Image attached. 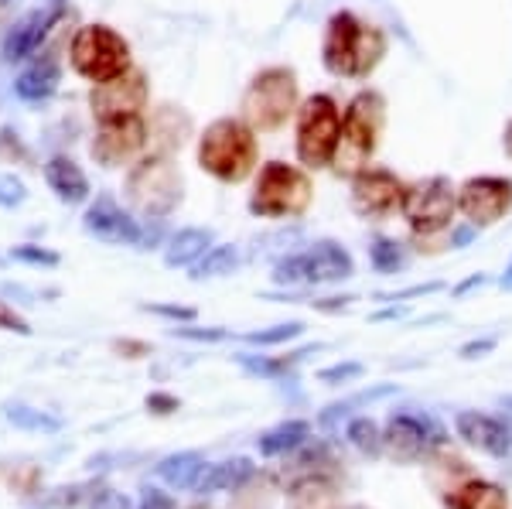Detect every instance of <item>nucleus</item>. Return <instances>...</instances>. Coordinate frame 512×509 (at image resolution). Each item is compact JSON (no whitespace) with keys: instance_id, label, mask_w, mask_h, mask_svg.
I'll use <instances>...</instances> for the list:
<instances>
[{"instance_id":"1","label":"nucleus","mask_w":512,"mask_h":509,"mask_svg":"<svg viewBox=\"0 0 512 509\" xmlns=\"http://www.w3.org/2000/svg\"><path fill=\"white\" fill-rule=\"evenodd\" d=\"M386 35L376 24L359 21L352 11L332 14L321 41V62L338 79H369V72L383 62Z\"/></svg>"},{"instance_id":"2","label":"nucleus","mask_w":512,"mask_h":509,"mask_svg":"<svg viewBox=\"0 0 512 509\" xmlns=\"http://www.w3.org/2000/svg\"><path fill=\"white\" fill-rule=\"evenodd\" d=\"M198 164L226 185L246 182L256 168V130L236 117L209 123L198 141Z\"/></svg>"},{"instance_id":"3","label":"nucleus","mask_w":512,"mask_h":509,"mask_svg":"<svg viewBox=\"0 0 512 509\" xmlns=\"http://www.w3.org/2000/svg\"><path fill=\"white\" fill-rule=\"evenodd\" d=\"M315 188L301 168L284 161H270L260 168L250 195V212L260 219H294L308 212Z\"/></svg>"},{"instance_id":"4","label":"nucleus","mask_w":512,"mask_h":509,"mask_svg":"<svg viewBox=\"0 0 512 509\" xmlns=\"http://www.w3.org/2000/svg\"><path fill=\"white\" fill-rule=\"evenodd\" d=\"M243 120L253 130H277L297 113V76L287 65H270L243 93Z\"/></svg>"},{"instance_id":"5","label":"nucleus","mask_w":512,"mask_h":509,"mask_svg":"<svg viewBox=\"0 0 512 509\" xmlns=\"http://www.w3.org/2000/svg\"><path fill=\"white\" fill-rule=\"evenodd\" d=\"M342 144V110L328 93L308 96L297 106V158L304 168H328Z\"/></svg>"},{"instance_id":"6","label":"nucleus","mask_w":512,"mask_h":509,"mask_svg":"<svg viewBox=\"0 0 512 509\" xmlns=\"http://www.w3.org/2000/svg\"><path fill=\"white\" fill-rule=\"evenodd\" d=\"M383 127H386L383 93H376V89H359L342 113V144H338V151H335V161L349 158V168L362 171L366 168V158L376 151Z\"/></svg>"},{"instance_id":"7","label":"nucleus","mask_w":512,"mask_h":509,"mask_svg":"<svg viewBox=\"0 0 512 509\" xmlns=\"http://www.w3.org/2000/svg\"><path fill=\"white\" fill-rule=\"evenodd\" d=\"M123 192H127V202L134 205L140 216L164 219L181 202V175L164 154H154V158H144L130 168Z\"/></svg>"},{"instance_id":"8","label":"nucleus","mask_w":512,"mask_h":509,"mask_svg":"<svg viewBox=\"0 0 512 509\" xmlns=\"http://www.w3.org/2000/svg\"><path fill=\"white\" fill-rule=\"evenodd\" d=\"M352 274H355L352 253L335 240L311 243L308 250L291 253V257L277 260L274 267L277 284H304V287L338 284V281H349Z\"/></svg>"},{"instance_id":"9","label":"nucleus","mask_w":512,"mask_h":509,"mask_svg":"<svg viewBox=\"0 0 512 509\" xmlns=\"http://www.w3.org/2000/svg\"><path fill=\"white\" fill-rule=\"evenodd\" d=\"M72 65L89 82L117 79L130 69V45L106 24H86L72 38Z\"/></svg>"},{"instance_id":"10","label":"nucleus","mask_w":512,"mask_h":509,"mask_svg":"<svg viewBox=\"0 0 512 509\" xmlns=\"http://www.w3.org/2000/svg\"><path fill=\"white\" fill-rule=\"evenodd\" d=\"M400 212L417 236L444 233V229L451 226L454 212H458V188H454L444 175L420 178V182L407 185Z\"/></svg>"},{"instance_id":"11","label":"nucleus","mask_w":512,"mask_h":509,"mask_svg":"<svg viewBox=\"0 0 512 509\" xmlns=\"http://www.w3.org/2000/svg\"><path fill=\"white\" fill-rule=\"evenodd\" d=\"M437 445H444V428L434 417H420V414H393L386 421L383 431V448L390 451V458L396 462H420L427 458Z\"/></svg>"},{"instance_id":"12","label":"nucleus","mask_w":512,"mask_h":509,"mask_svg":"<svg viewBox=\"0 0 512 509\" xmlns=\"http://www.w3.org/2000/svg\"><path fill=\"white\" fill-rule=\"evenodd\" d=\"M407 185L393 175L390 168H373L366 164L352 175V209L362 219H386L403 205Z\"/></svg>"},{"instance_id":"13","label":"nucleus","mask_w":512,"mask_h":509,"mask_svg":"<svg viewBox=\"0 0 512 509\" xmlns=\"http://www.w3.org/2000/svg\"><path fill=\"white\" fill-rule=\"evenodd\" d=\"M458 209L475 229L495 226L512 209V182L502 175H478L458 188Z\"/></svg>"},{"instance_id":"14","label":"nucleus","mask_w":512,"mask_h":509,"mask_svg":"<svg viewBox=\"0 0 512 509\" xmlns=\"http://www.w3.org/2000/svg\"><path fill=\"white\" fill-rule=\"evenodd\" d=\"M147 103V76L140 69H127L117 79L96 82L93 93H89V106H93V117L103 120H123L137 117Z\"/></svg>"},{"instance_id":"15","label":"nucleus","mask_w":512,"mask_h":509,"mask_svg":"<svg viewBox=\"0 0 512 509\" xmlns=\"http://www.w3.org/2000/svg\"><path fill=\"white\" fill-rule=\"evenodd\" d=\"M147 144V127L140 117L123 120H103L93 137V158L103 168H120V164L134 161Z\"/></svg>"},{"instance_id":"16","label":"nucleus","mask_w":512,"mask_h":509,"mask_svg":"<svg viewBox=\"0 0 512 509\" xmlns=\"http://www.w3.org/2000/svg\"><path fill=\"white\" fill-rule=\"evenodd\" d=\"M82 226H86V233L96 236L99 243L134 246V243L144 240L137 219L130 216V212H123L110 195H99V199L89 205L86 216H82Z\"/></svg>"},{"instance_id":"17","label":"nucleus","mask_w":512,"mask_h":509,"mask_svg":"<svg viewBox=\"0 0 512 509\" xmlns=\"http://www.w3.org/2000/svg\"><path fill=\"white\" fill-rule=\"evenodd\" d=\"M454 428H458V438H465L468 445L485 451V455L506 458L512 451V428L506 421L492 414H478V410H461L454 417Z\"/></svg>"},{"instance_id":"18","label":"nucleus","mask_w":512,"mask_h":509,"mask_svg":"<svg viewBox=\"0 0 512 509\" xmlns=\"http://www.w3.org/2000/svg\"><path fill=\"white\" fill-rule=\"evenodd\" d=\"M45 182L59 195V202H69V205H79L89 199V178L82 175V168L72 158H52L45 164Z\"/></svg>"},{"instance_id":"19","label":"nucleus","mask_w":512,"mask_h":509,"mask_svg":"<svg viewBox=\"0 0 512 509\" xmlns=\"http://www.w3.org/2000/svg\"><path fill=\"white\" fill-rule=\"evenodd\" d=\"M48 24H52V18L41 14V11L24 14L4 41V59L21 62V59H28V55H35V48L41 45V38H45V31H48Z\"/></svg>"},{"instance_id":"20","label":"nucleus","mask_w":512,"mask_h":509,"mask_svg":"<svg viewBox=\"0 0 512 509\" xmlns=\"http://www.w3.org/2000/svg\"><path fill=\"white\" fill-rule=\"evenodd\" d=\"M253 479V462L250 458H229V462L209 465L205 475L198 479L195 492L198 496H212V492H233Z\"/></svg>"},{"instance_id":"21","label":"nucleus","mask_w":512,"mask_h":509,"mask_svg":"<svg viewBox=\"0 0 512 509\" xmlns=\"http://www.w3.org/2000/svg\"><path fill=\"white\" fill-rule=\"evenodd\" d=\"M205 458L198 455V451H178V455H168L158 462V479L164 482V486L171 489H195L198 479L205 475Z\"/></svg>"},{"instance_id":"22","label":"nucleus","mask_w":512,"mask_h":509,"mask_svg":"<svg viewBox=\"0 0 512 509\" xmlns=\"http://www.w3.org/2000/svg\"><path fill=\"white\" fill-rule=\"evenodd\" d=\"M287 509H342L338 506V492L321 475H304L287 489Z\"/></svg>"},{"instance_id":"23","label":"nucleus","mask_w":512,"mask_h":509,"mask_svg":"<svg viewBox=\"0 0 512 509\" xmlns=\"http://www.w3.org/2000/svg\"><path fill=\"white\" fill-rule=\"evenodd\" d=\"M444 506L448 509H509V496L502 486H495V482H468V486L454 489L448 499H444Z\"/></svg>"},{"instance_id":"24","label":"nucleus","mask_w":512,"mask_h":509,"mask_svg":"<svg viewBox=\"0 0 512 509\" xmlns=\"http://www.w3.org/2000/svg\"><path fill=\"white\" fill-rule=\"evenodd\" d=\"M212 250V233L209 229H181V233L171 236L168 250H164V264L168 267H188V264H198L205 253Z\"/></svg>"},{"instance_id":"25","label":"nucleus","mask_w":512,"mask_h":509,"mask_svg":"<svg viewBox=\"0 0 512 509\" xmlns=\"http://www.w3.org/2000/svg\"><path fill=\"white\" fill-rule=\"evenodd\" d=\"M14 89H18V96L24 103H41L48 100V96L59 89V65L52 59H41L35 62L31 69H24L18 82H14Z\"/></svg>"},{"instance_id":"26","label":"nucleus","mask_w":512,"mask_h":509,"mask_svg":"<svg viewBox=\"0 0 512 509\" xmlns=\"http://www.w3.org/2000/svg\"><path fill=\"white\" fill-rule=\"evenodd\" d=\"M308 434H311L308 421H284V424H277V428L263 431L260 438H256V448H260V455L277 458V455H287V451L301 448L304 441H308Z\"/></svg>"},{"instance_id":"27","label":"nucleus","mask_w":512,"mask_h":509,"mask_svg":"<svg viewBox=\"0 0 512 509\" xmlns=\"http://www.w3.org/2000/svg\"><path fill=\"white\" fill-rule=\"evenodd\" d=\"M4 417L18 431H35V434L62 431V417L48 414V410H38V407H28V404H4Z\"/></svg>"},{"instance_id":"28","label":"nucleus","mask_w":512,"mask_h":509,"mask_svg":"<svg viewBox=\"0 0 512 509\" xmlns=\"http://www.w3.org/2000/svg\"><path fill=\"white\" fill-rule=\"evenodd\" d=\"M239 264V253H236V246H229V243H222V246H212L209 253H205L202 260L195 264V281H202V277H226V274H233Z\"/></svg>"},{"instance_id":"29","label":"nucleus","mask_w":512,"mask_h":509,"mask_svg":"<svg viewBox=\"0 0 512 509\" xmlns=\"http://www.w3.org/2000/svg\"><path fill=\"white\" fill-rule=\"evenodd\" d=\"M349 441L369 458H376L379 451H383V431H379V424L373 417H355L349 424Z\"/></svg>"},{"instance_id":"30","label":"nucleus","mask_w":512,"mask_h":509,"mask_svg":"<svg viewBox=\"0 0 512 509\" xmlns=\"http://www.w3.org/2000/svg\"><path fill=\"white\" fill-rule=\"evenodd\" d=\"M369 260H373V267L379 274H396V270H403V264H407L403 246L396 240H386V236H376L373 240V246H369Z\"/></svg>"},{"instance_id":"31","label":"nucleus","mask_w":512,"mask_h":509,"mask_svg":"<svg viewBox=\"0 0 512 509\" xmlns=\"http://www.w3.org/2000/svg\"><path fill=\"white\" fill-rule=\"evenodd\" d=\"M311 349H315V346L297 349V352H291L287 359H253V356H239V363H243V366L250 369V373H256V376H277V373H287V369H294L304 356H308Z\"/></svg>"},{"instance_id":"32","label":"nucleus","mask_w":512,"mask_h":509,"mask_svg":"<svg viewBox=\"0 0 512 509\" xmlns=\"http://www.w3.org/2000/svg\"><path fill=\"white\" fill-rule=\"evenodd\" d=\"M304 332L301 322H284V325H274V328H260V332H246L243 339L250 346H280V342H291L297 335Z\"/></svg>"},{"instance_id":"33","label":"nucleus","mask_w":512,"mask_h":509,"mask_svg":"<svg viewBox=\"0 0 512 509\" xmlns=\"http://www.w3.org/2000/svg\"><path fill=\"white\" fill-rule=\"evenodd\" d=\"M82 492H86V486H62V489H52L35 509H69V506H76V503H79Z\"/></svg>"},{"instance_id":"34","label":"nucleus","mask_w":512,"mask_h":509,"mask_svg":"<svg viewBox=\"0 0 512 509\" xmlns=\"http://www.w3.org/2000/svg\"><path fill=\"white\" fill-rule=\"evenodd\" d=\"M14 260H24V264L35 267H55L59 264V253L41 250V246H14Z\"/></svg>"},{"instance_id":"35","label":"nucleus","mask_w":512,"mask_h":509,"mask_svg":"<svg viewBox=\"0 0 512 509\" xmlns=\"http://www.w3.org/2000/svg\"><path fill=\"white\" fill-rule=\"evenodd\" d=\"M0 328H4V332L31 335V325H28V318H24V315H18V311H14L11 305H4V301H0Z\"/></svg>"},{"instance_id":"36","label":"nucleus","mask_w":512,"mask_h":509,"mask_svg":"<svg viewBox=\"0 0 512 509\" xmlns=\"http://www.w3.org/2000/svg\"><path fill=\"white\" fill-rule=\"evenodd\" d=\"M24 185L14 175H0V205H21Z\"/></svg>"},{"instance_id":"37","label":"nucleus","mask_w":512,"mask_h":509,"mask_svg":"<svg viewBox=\"0 0 512 509\" xmlns=\"http://www.w3.org/2000/svg\"><path fill=\"white\" fill-rule=\"evenodd\" d=\"M171 335H181V339H195V342H219L226 339V328H171Z\"/></svg>"},{"instance_id":"38","label":"nucleus","mask_w":512,"mask_h":509,"mask_svg":"<svg viewBox=\"0 0 512 509\" xmlns=\"http://www.w3.org/2000/svg\"><path fill=\"white\" fill-rule=\"evenodd\" d=\"M93 509H134V506H130V496H127V492L103 489V492H99V496L93 499Z\"/></svg>"},{"instance_id":"39","label":"nucleus","mask_w":512,"mask_h":509,"mask_svg":"<svg viewBox=\"0 0 512 509\" xmlns=\"http://www.w3.org/2000/svg\"><path fill=\"white\" fill-rule=\"evenodd\" d=\"M362 376V363H345V366H332V369H321V380L335 383V380H355Z\"/></svg>"},{"instance_id":"40","label":"nucleus","mask_w":512,"mask_h":509,"mask_svg":"<svg viewBox=\"0 0 512 509\" xmlns=\"http://www.w3.org/2000/svg\"><path fill=\"white\" fill-rule=\"evenodd\" d=\"M137 509H175V499L161 489H144V499H140Z\"/></svg>"},{"instance_id":"41","label":"nucleus","mask_w":512,"mask_h":509,"mask_svg":"<svg viewBox=\"0 0 512 509\" xmlns=\"http://www.w3.org/2000/svg\"><path fill=\"white\" fill-rule=\"evenodd\" d=\"M144 311H154V315L164 318H178V322H192L195 308H175V305H144Z\"/></svg>"},{"instance_id":"42","label":"nucleus","mask_w":512,"mask_h":509,"mask_svg":"<svg viewBox=\"0 0 512 509\" xmlns=\"http://www.w3.org/2000/svg\"><path fill=\"white\" fill-rule=\"evenodd\" d=\"M147 410H154V414H175L178 397H168V393H151V397H147Z\"/></svg>"},{"instance_id":"43","label":"nucleus","mask_w":512,"mask_h":509,"mask_svg":"<svg viewBox=\"0 0 512 509\" xmlns=\"http://www.w3.org/2000/svg\"><path fill=\"white\" fill-rule=\"evenodd\" d=\"M495 349V339H485V342H468L465 349H461V356L465 359H478L482 352H492Z\"/></svg>"},{"instance_id":"44","label":"nucleus","mask_w":512,"mask_h":509,"mask_svg":"<svg viewBox=\"0 0 512 509\" xmlns=\"http://www.w3.org/2000/svg\"><path fill=\"white\" fill-rule=\"evenodd\" d=\"M431 291H441V284H424V287H410V291L390 294V298H386V301H403V298H417V294H431Z\"/></svg>"},{"instance_id":"45","label":"nucleus","mask_w":512,"mask_h":509,"mask_svg":"<svg viewBox=\"0 0 512 509\" xmlns=\"http://www.w3.org/2000/svg\"><path fill=\"white\" fill-rule=\"evenodd\" d=\"M113 349H117V352H134V359H137V356H144V352H147V346H140V342H117Z\"/></svg>"},{"instance_id":"46","label":"nucleus","mask_w":512,"mask_h":509,"mask_svg":"<svg viewBox=\"0 0 512 509\" xmlns=\"http://www.w3.org/2000/svg\"><path fill=\"white\" fill-rule=\"evenodd\" d=\"M502 147H506V154L512 158V120L506 123V130H502Z\"/></svg>"},{"instance_id":"47","label":"nucleus","mask_w":512,"mask_h":509,"mask_svg":"<svg viewBox=\"0 0 512 509\" xmlns=\"http://www.w3.org/2000/svg\"><path fill=\"white\" fill-rule=\"evenodd\" d=\"M502 287H512V270H509L506 277H502Z\"/></svg>"},{"instance_id":"48","label":"nucleus","mask_w":512,"mask_h":509,"mask_svg":"<svg viewBox=\"0 0 512 509\" xmlns=\"http://www.w3.org/2000/svg\"><path fill=\"white\" fill-rule=\"evenodd\" d=\"M502 407H509V410H512V397H502Z\"/></svg>"},{"instance_id":"49","label":"nucleus","mask_w":512,"mask_h":509,"mask_svg":"<svg viewBox=\"0 0 512 509\" xmlns=\"http://www.w3.org/2000/svg\"><path fill=\"white\" fill-rule=\"evenodd\" d=\"M48 4H52V7H62V4H65V0H48Z\"/></svg>"},{"instance_id":"50","label":"nucleus","mask_w":512,"mask_h":509,"mask_svg":"<svg viewBox=\"0 0 512 509\" xmlns=\"http://www.w3.org/2000/svg\"><path fill=\"white\" fill-rule=\"evenodd\" d=\"M349 509H369V506H349Z\"/></svg>"},{"instance_id":"51","label":"nucleus","mask_w":512,"mask_h":509,"mask_svg":"<svg viewBox=\"0 0 512 509\" xmlns=\"http://www.w3.org/2000/svg\"><path fill=\"white\" fill-rule=\"evenodd\" d=\"M0 4H7V0H0Z\"/></svg>"}]
</instances>
